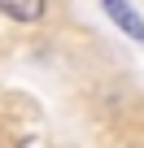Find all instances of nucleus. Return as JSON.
<instances>
[{
	"label": "nucleus",
	"instance_id": "f257e3e1",
	"mask_svg": "<svg viewBox=\"0 0 144 148\" xmlns=\"http://www.w3.org/2000/svg\"><path fill=\"white\" fill-rule=\"evenodd\" d=\"M101 9L114 18V26H118V31H127L135 44H144V18L135 13V5H131V0H101Z\"/></svg>",
	"mask_w": 144,
	"mask_h": 148
},
{
	"label": "nucleus",
	"instance_id": "f03ea898",
	"mask_svg": "<svg viewBox=\"0 0 144 148\" xmlns=\"http://www.w3.org/2000/svg\"><path fill=\"white\" fill-rule=\"evenodd\" d=\"M0 13L18 26H39L48 18V0H0Z\"/></svg>",
	"mask_w": 144,
	"mask_h": 148
}]
</instances>
